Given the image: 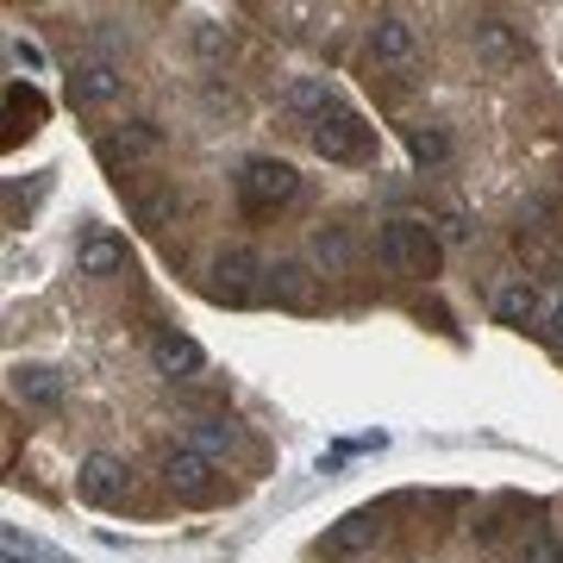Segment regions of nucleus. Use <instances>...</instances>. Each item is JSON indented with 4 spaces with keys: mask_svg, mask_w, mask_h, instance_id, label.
<instances>
[{
    "mask_svg": "<svg viewBox=\"0 0 563 563\" xmlns=\"http://www.w3.org/2000/svg\"><path fill=\"white\" fill-rule=\"evenodd\" d=\"M176 213H181V195L169 188V181H157V188H139V195H132V220H139L144 232L176 225Z\"/></svg>",
    "mask_w": 563,
    "mask_h": 563,
    "instance_id": "obj_15",
    "label": "nucleus"
},
{
    "mask_svg": "<svg viewBox=\"0 0 563 563\" xmlns=\"http://www.w3.org/2000/svg\"><path fill=\"white\" fill-rule=\"evenodd\" d=\"M151 363H157V376H176V383L207 376V351L188 332H176V325H163L157 339H151Z\"/></svg>",
    "mask_w": 563,
    "mask_h": 563,
    "instance_id": "obj_8",
    "label": "nucleus"
},
{
    "mask_svg": "<svg viewBox=\"0 0 563 563\" xmlns=\"http://www.w3.org/2000/svg\"><path fill=\"white\" fill-rule=\"evenodd\" d=\"M188 432H195V451H201V457H220V451H232V444H239V426L220 420V413H201V420H188Z\"/></svg>",
    "mask_w": 563,
    "mask_h": 563,
    "instance_id": "obj_19",
    "label": "nucleus"
},
{
    "mask_svg": "<svg viewBox=\"0 0 563 563\" xmlns=\"http://www.w3.org/2000/svg\"><path fill=\"white\" fill-rule=\"evenodd\" d=\"M163 483L176 488L181 501H220V476H213V457H201L195 444H176V451H163Z\"/></svg>",
    "mask_w": 563,
    "mask_h": 563,
    "instance_id": "obj_5",
    "label": "nucleus"
},
{
    "mask_svg": "<svg viewBox=\"0 0 563 563\" xmlns=\"http://www.w3.org/2000/svg\"><path fill=\"white\" fill-rule=\"evenodd\" d=\"M313 257H320L325 269H344V263L357 257V244H351L344 225H320V232H313Z\"/></svg>",
    "mask_w": 563,
    "mask_h": 563,
    "instance_id": "obj_22",
    "label": "nucleus"
},
{
    "mask_svg": "<svg viewBox=\"0 0 563 563\" xmlns=\"http://www.w3.org/2000/svg\"><path fill=\"white\" fill-rule=\"evenodd\" d=\"M520 563H563V544L551 539V532H539V539L520 544Z\"/></svg>",
    "mask_w": 563,
    "mask_h": 563,
    "instance_id": "obj_25",
    "label": "nucleus"
},
{
    "mask_svg": "<svg viewBox=\"0 0 563 563\" xmlns=\"http://www.w3.org/2000/svg\"><path fill=\"white\" fill-rule=\"evenodd\" d=\"M125 95V76L113 69L107 57H88L76 63V76H69V107H81V113H95V107H113Z\"/></svg>",
    "mask_w": 563,
    "mask_h": 563,
    "instance_id": "obj_7",
    "label": "nucleus"
},
{
    "mask_svg": "<svg viewBox=\"0 0 563 563\" xmlns=\"http://www.w3.org/2000/svg\"><path fill=\"white\" fill-rule=\"evenodd\" d=\"M282 107H288V113H301V120H313V125H320L325 113H332V88H325L320 76H295L288 88H282Z\"/></svg>",
    "mask_w": 563,
    "mask_h": 563,
    "instance_id": "obj_17",
    "label": "nucleus"
},
{
    "mask_svg": "<svg viewBox=\"0 0 563 563\" xmlns=\"http://www.w3.org/2000/svg\"><path fill=\"white\" fill-rule=\"evenodd\" d=\"M544 332H551V344H563V301L551 307V325H544Z\"/></svg>",
    "mask_w": 563,
    "mask_h": 563,
    "instance_id": "obj_28",
    "label": "nucleus"
},
{
    "mask_svg": "<svg viewBox=\"0 0 563 563\" xmlns=\"http://www.w3.org/2000/svg\"><path fill=\"white\" fill-rule=\"evenodd\" d=\"M476 57H488V63H514L520 57V38H514V25L507 20H476Z\"/></svg>",
    "mask_w": 563,
    "mask_h": 563,
    "instance_id": "obj_18",
    "label": "nucleus"
},
{
    "mask_svg": "<svg viewBox=\"0 0 563 563\" xmlns=\"http://www.w3.org/2000/svg\"><path fill=\"white\" fill-rule=\"evenodd\" d=\"M163 151V132L151 120H132V125H120V132H113V139H101V157L107 163H144V157H157Z\"/></svg>",
    "mask_w": 563,
    "mask_h": 563,
    "instance_id": "obj_13",
    "label": "nucleus"
},
{
    "mask_svg": "<svg viewBox=\"0 0 563 563\" xmlns=\"http://www.w3.org/2000/svg\"><path fill=\"white\" fill-rule=\"evenodd\" d=\"M13 63H20V69H44V51L32 38H13Z\"/></svg>",
    "mask_w": 563,
    "mask_h": 563,
    "instance_id": "obj_27",
    "label": "nucleus"
},
{
    "mask_svg": "<svg viewBox=\"0 0 563 563\" xmlns=\"http://www.w3.org/2000/svg\"><path fill=\"white\" fill-rule=\"evenodd\" d=\"M407 151H413L420 169H444V163H451V139H444L439 125H413V132H407Z\"/></svg>",
    "mask_w": 563,
    "mask_h": 563,
    "instance_id": "obj_21",
    "label": "nucleus"
},
{
    "mask_svg": "<svg viewBox=\"0 0 563 563\" xmlns=\"http://www.w3.org/2000/svg\"><path fill=\"white\" fill-rule=\"evenodd\" d=\"M376 263L395 269V276H439L444 244L426 220H388L383 232H376Z\"/></svg>",
    "mask_w": 563,
    "mask_h": 563,
    "instance_id": "obj_1",
    "label": "nucleus"
},
{
    "mask_svg": "<svg viewBox=\"0 0 563 563\" xmlns=\"http://www.w3.org/2000/svg\"><path fill=\"white\" fill-rule=\"evenodd\" d=\"M0 563H57V551H44L25 526H0Z\"/></svg>",
    "mask_w": 563,
    "mask_h": 563,
    "instance_id": "obj_20",
    "label": "nucleus"
},
{
    "mask_svg": "<svg viewBox=\"0 0 563 563\" xmlns=\"http://www.w3.org/2000/svg\"><path fill=\"white\" fill-rule=\"evenodd\" d=\"M413 51H420L413 25H407L401 13H376V25H369V57L376 63H413Z\"/></svg>",
    "mask_w": 563,
    "mask_h": 563,
    "instance_id": "obj_10",
    "label": "nucleus"
},
{
    "mask_svg": "<svg viewBox=\"0 0 563 563\" xmlns=\"http://www.w3.org/2000/svg\"><path fill=\"white\" fill-rule=\"evenodd\" d=\"M313 151H320L325 163H363L376 151V139H369V125H363L351 107H332V113L313 125Z\"/></svg>",
    "mask_w": 563,
    "mask_h": 563,
    "instance_id": "obj_4",
    "label": "nucleus"
},
{
    "mask_svg": "<svg viewBox=\"0 0 563 563\" xmlns=\"http://www.w3.org/2000/svg\"><path fill=\"white\" fill-rule=\"evenodd\" d=\"M439 239H444V244H470V239H476V225L463 220V213H444V220H439Z\"/></svg>",
    "mask_w": 563,
    "mask_h": 563,
    "instance_id": "obj_26",
    "label": "nucleus"
},
{
    "mask_svg": "<svg viewBox=\"0 0 563 563\" xmlns=\"http://www.w3.org/2000/svg\"><path fill=\"white\" fill-rule=\"evenodd\" d=\"M495 320L501 325H532L539 320V288H532L526 276L501 282V288H495Z\"/></svg>",
    "mask_w": 563,
    "mask_h": 563,
    "instance_id": "obj_16",
    "label": "nucleus"
},
{
    "mask_svg": "<svg viewBox=\"0 0 563 563\" xmlns=\"http://www.w3.org/2000/svg\"><path fill=\"white\" fill-rule=\"evenodd\" d=\"M7 113H13V125H25V132H38L44 101L32 95V88H7Z\"/></svg>",
    "mask_w": 563,
    "mask_h": 563,
    "instance_id": "obj_24",
    "label": "nucleus"
},
{
    "mask_svg": "<svg viewBox=\"0 0 563 563\" xmlns=\"http://www.w3.org/2000/svg\"><path fill=\"white\" fill-rule=\"evenodd\" d=\"M263 282H269V269H263V257L257 251H244V244H232V251H220L213 257V301H225V307H244V301H257L263 295Z\"/></svg>",
    "mask_w": 563,
    "mask_h": 563,
    "instance_id": "obj_3",
    "label": "nucleus"
},
{
    "mask_svg": "<svg viewBox=\"0 0 563 563\" xmlns=\"http://www.w3.org/2000/svg\"><path fill=\"white\" fill-rule=\"evenodd\" d=\"M295 188H301V176H295V163H282V157H251L239 169L244 213H276L282 201H295Z\"/></svg>",
    "mask_w": 563,
    "mask_h": 563,
    "instance_id": "obj_2",
    "label": "nucleus"
},
{
    "mask_svg": "<svg viewBox=\"0 0 563 563\" xmlns=\"http://www.w3.org/2000/svg\"><path fill=\"white\" fill-rule=\"evenodd\" d=\"M195 51H201L207 63H225V57H232V25H220V20H195Z\"/></svg>",
    "mask_w": 563,
    "mask_h": 563,
    "instance_id": "obj_23",
    "label": "nucleus"
},
{
    "mask_svg": "<svg viewBox=\"0 0 563 563\" xmlns=\"http://www.w3.org/2000/svg\"><path fill=\"white\" fill-rule=\"evenodd\" d=\"M76 269H81V276H95V282L120 276V269H125V239H113V232L95 225V232L76 244Z\"/></svg>",
    "mask_w": 563,
    "mask_h": 563,
    "instance_id": "obj_11",
    "label": "nucleus"
},
{
    "mask_svg": "<svg viewBox=\"0 0 563 563\" xmlns=\"http://www.w3.org/2000/svg\"><path fill=\"white\" fill-rule=\"evenodd\" d=\"M383 544V514L376 507H357V514H344L332 532H325V551L332 558H357V551H376Z\"/></svg>",
    "mask_w": 563,
    "mask_h": 563,
    "instance_id": "obj_9",
    "label": "nucleus"
},
{
    "mask_svg": "<svg viewBox=\"0 0 563 563\" xmlns=\"http://www.w3.org/2000/svg\"><path fill=\"white\" fill-rule=\"evenodd\" d=\"M263 288L276 295V307H295V313H307V307L320 301V282H313V269H307V263H276Z\"/></svg>",
    "mask_w": 563,
    "mask_h": 563,
    "instance_id": "obj_12",
    "label": "nucleus"
},
{
    "mask_svg": "<svg viewBox=\"0 0 563 563\" xmlns=\"http://www.w3.org/2000/svg\"><path fill=\"white\" fill-rule=\"evenodd\" d=\"M76 488H81V501L88 507H120L125 488H132V463L113 457V451H88L81 470H76Z\"/></svg>",
    "mask_w": 563,
    "mask_h": 563,
    "instance_id": "obj_6",
    "label": "nucleus"
},
{
    "mask_svg": "<svg viewBox=\"0 0 563 563\" xmlns=\"http://www.w3.org/2000/svg\"><path fill=\"white\" fill-rule=\"evenodd\" d=\"M13 395H20L25 407H63V376L51 363H20V369H13Z\"/></svg>",
    "mask_w": 563,
    "mask_h": 563,
    "instance_id": "obj_14",
    "label": "nucleus"
}]
</instances>
